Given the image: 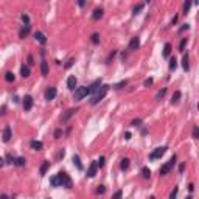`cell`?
<instances>
[{
    "instance_id": "1",
    "label": "cell",
    "mask_w": 199,
    "mask_h": 199,
    "mask_svg": "<svg viewBox=\"0 0 199 199\" xmlns=\"http://www.w3.org/2000/svg\"><path fill=\"white\" fill-rule=\"evenodd\" d=\"M50 184L53 187H65V188H72V179H70V176L65 171H61L58 173L56 176L50 177Z\"/></svg>"
},
{
    "instance_id": "2",
    "label": "cell",
    "mask_w": 199,
    "mask_h": 199,
    "mask_svg": "<svg viewBox=\"0 0 199 199\" xmlns=\"http://www.w3.org/2000/svg\"><path fill=\"white\" fill-rule=\"evenodd\" d=\"M107 92H109V86H107V84H103V86L97 90V92H95L93 97H92V100H90V104H92V106L98 104V103L107 95Z\"/></svg>"
},
{
    "instance_id": "3",
    "label": "cell",
    "mask_w": 199,
    "mask_h": 199,
    "mask_svg": "<svg viewBox=\"0 0 199 199\" xmlns=\"http://www.w3.org/2000/svg\"><path fill=\"white\" fill-rule=\"evenodd\" d=\"M89 93H90L89 87H86V86L76 87V89H75V93H73V100H75V101H81V100L84 98V97H87Z\"/></svg>"
},
{
    "instance_id": "4",
    "label": "cell",
    "mask_w": 199,
    "mask_h": 199,
    "mask_svg": "<svg viewBox=\"0 0 199 199\" xmlns=\"http://www.w3.org/2000/svg\"><path fill=\"white\" fill-rule=\"evenodd\" d=\"M174 165H176V156H173L171 159L167 162V163L162 165V168H160V176H167V174L174 168Z\"/></svg>"
},
{
    "instance_id": "5",
    "label": "cell",
    "mask_w": 199,
    "mask_h": 199,
    "mask_svg": "<svg viewBox=\"0 0 199 199\" xmlns=\"http://www.w3.org/2000/svg\"><path fill=\"white\" fill-rule=\"evenodd\" d=\"M167 146H159V148H156L154 151L151 152V154H149V160H157V159H160L162 156L165 154V152H167Z\"/></svg>"
},
{
    "instance_id": "6",
    "label": "cell",
    "mask_w": 199,
    "mask_h": 199,
    "mask_svg": "<svg viewBox=\"0 0 199 199\" xmlns=\"http://www.w3.org/2000/svg\"><path fill=\"white\" fill-rule=\"evenodd\" d=\"M56 95H58V90H56V87H53V86H50L48 89L45 90V100H47V101H51V100H55Z\"/></svg>"
},
{
    "instance_id": "7",
    "label": "cell",
    "mask_w": 199,
    "mask_h": 199,
    "mask_svg": "<svg viewBox=\"0 0 199 199\" xmlns=\"http://www.w3.org/2000/svg\"><path fill=\"white\" fill-rule=\"evenodd\" d=\"M33 103H34V100H33L31 95H25V98H23V109L25 110H31L33 109Z\"/></svg>"
},
{
    "instance_id": "8",
    "label": "cell",
    "mask_w": 199,
    "mask_h": 199,
    "mask_svg": "<svg viewBox=\"0 0 199 199\" xmlns=\"http://www.w3.org/2000/svg\"><path fill=\"white\" fill-rule=\"evenodd\" d=\"M140 47V37H132L129 40V45H128V50H131V51H134V50H139Z\"/></svg>"
},
{
    "instance_id": "9",
    "label": "cell",
    "mask_w": 199,
    "mask_h": 199,
    "mask_svg": "<svg viewBox=\"0 0 199 199\" xmlns=\"http://www.w3.org/2000/svg\"><path fill=\"white\" fill-rule=\"evenodd\" d=\"M97 169H98L97 160H93L92 163L89 165V168H87V177H93L95 174H97Z\"/></svg>"
},
{
    "instance_id": "10",
    "label": "cell",
    "mask_w": 199,
    "mask_h": 199,
    "mask_svg": "<svg viewBox=\"0 0 199 199\" xmlns=\"http://www.w3.org/2000/svg\"><path fill=\"white\" fill-rule=\"evenodd\" d=\"M11 137H12L11 128L6 124V126H5V129H3V134H2V140H3V142H5V143H8V142H10V140H11Z\"/></svg>"
},
{
    "instance_id": "11",
    "label": "cell",
    "mask_w": 199,
    "mask_h": 199,
    "mask_svg": "<svg viewBox=\"0 0 199 199\" xmlns=\"http://www.w3.org/2000/svg\"><path fill=\"white\" fill-rule=\"evenodd\" d=\"M76 110H78V109H73V107H72V109H69V110H67V112H65V114H64V115H62V117H61L62 123H67L69 120H70V118H72L73 115H75V112H76Z\"/></svg>"
},
{
    "instance_id": "12",
    "label": "cell",
    "mask_w": 199,
    "mask_h": 199,
    "mask_svg": "<svg viewBox=\"0 0 199 199\" xmlns=\"http://www.w3.org/2000/svg\"><path fill=\"white\" fill-rule=\"evenodd\" d=\"M34 39H36L39 44H42V45L47 44V37H45V34H44L42 31H36V33H34Z\"/></svg>"
},
{
    "instance_id": "13",
    "label": "cell",
    "mask_w": 199,
    "mask_h": 199,
    "mask_svg": "<svg viewBox=\"0 0 199 199\" xmlns=\"http://www.w3.org/2000/svg\"><path fill=\"white\" fill-rule=\"evenodd\" d=\"M103 16H104V10H103V8H95L93 12H92V19L93 20H100Z\"/></svg>"
},
{
    "instance_id": "14",
    "label": "cell",
    "mask_w": 199,
    "mask_h": 199,
    "mask_svg": "<svg viewBox=\"0 0 199 199\" xmlns=\"http://www.w3.org/2000/svg\"><path fill=\"white\" fill-rule=\"evenodd\" d=\"M30 30H31V25H23L19 31V37L20 39H25V37L28 36V33H30Z\"/></svg>"
},
{
    "instance_id": "15",
    "label": "cell",
    "mask_w": 199,
    "mask_h": 199,
    "mask_svg": "<svg viewBox=\"0 0 199 199\" xmlns=\"http://www.w3.org/2000/svg\"><path fill=\"white\" fill-rule=\"evenodd\" d=\"M30 146H31V149H34V151H40V149L44 148V143L39 142V140H31Z\"/></svg>"
},
{
    "instance_id": "16",
    "label": "cell",
    "mask_w": 199,
    "mask_h": 199,
    "mask_svg": "<svg viewBox=\"0 0 199 199\" xmlns=\"http://www.w3.org/2000/svg\"><path fill=\"white\" fill-rule=\"evenodd\" d=\"M67 87L70 90H75V87H76V78H75V75H70L67 78Z\"/></svg>"
},
{
    "instance_id": "17",
    "label": "cell",
    "mask_w": 199,
    "mask_h": 199,
    "mask_svg": "<svg viewBox=\"0 0 199 199\" xmlns=\"http://www.w3.org/2000/svg\"><path fill=\"white\" fill-rule=\"evenodd\" d=\"M171 50H173V45L169 44V42H167V44H165V47H163V51H162V56H163V58H169Z\"/></svg>"
},
{
    "instance_id": "18",
    "label": "cell",
    "mask_w": 199,
    "mask_h": 199,
    "mask_svg": "<svg viewBox=\"0 0 199 199\" xmlns=\"http://www.w3.org/2000/svg\"><path fill=\"white\" fill-rule=\"evenodd\" d=\"M20 75H22V78H28L31 75V70H30V67H28V65H22V67H20Z\"/></svg>"
},
{
    "instance_id": "19",
    "label": "cell",
    "mask_w": 199,
    "mask_h": 199,
    "mask_svg": "<svg viewBox=\"0 0 199 199\" xmlns=\"http://www.w3.org/2000/svg\"><path fill=\"white\" fill-rule=\"evenodd\" d=\"M40 73H42V76H47L48 75V62L45 59L40 62Z\"/></svg>"
},
{
    "instance_id": "20",
    "label": "cell",
    "mask_w": 199,
    "mask_h": 199,
    "mask_svg": "<svg viewBox=\"0 0 199 199\" xmlns=\"http://www.w3.org/2000/svg\"><path fill=\"white\" fill-rule=\"evenodd\" d=\"M48 168H50V162L48 160H45L42 165H40V169H39V173H40V176H45L48 171Z\"/></svg>"
},
{
    "instance_id": "21",
    "label": "cell",
    "mask_w": 199,
    "mask_h": 199,
    "mask_svg": "<svg viewBox=\"0 0 199 199\" xmlns=\"http://www.w3.org/2000/svg\"><path fill=\"white\" fill-rule=\"evenodd\" d=\"M129 165H131V160L128 159V157H123V159H121V163H120V168H121L123 171H126V169L129 168Z\"/></svg>"
},
{
    "instance_id": "22",
    "label": "cell",
    "mask_w": 199,
    "mask_h": 199,
    "mask_svg": "<svg viewBox=\"0 0 199 199\" xmlns=\"http://www.w3.org/2000/svg\"><path fill=\"white\" fill-rule=\"evenodd\" d=\"M101 87V80H97V81H93V84L89 87V90H90V93H93V92H97V90Z\"/></svg>"
},
{
    "instance_id": "23",
    "label": "cell",
    "mask_w": 199,
    "mask_h": 199,
    "mask_svg": "<svg viewBox=\"0 0 199 199\" xmlns=\"http://www.w3.org/2000/svg\"><path fill=\"white\" fill-rule=\"evenodd\" d=\"M72 160H73V165H76V168L81 171V169H82V163H81V159H80V156H76V154H75V156L72 157Z\"/></svg>"
},
{
    "instance_id": "24",
    "label": "cell",
    "mask_w": 199,
    "mask_h": 199,
    "mask_svg": "<svg viewBox=\"0 0 199 199\" xmlns=\"http://www.w3.org/2000/svg\"><path fill=\"white\" fill-rule=\"evenodd\" d=\"M25 163H27V159H25V157H16V160H14L16 167H25Z\"/></svg>"
},
{
    "instance_id": "25",
    "label": "cell",
    "mask_w": 199,
    "mask_h": 199,
    "mask_svg": "<svg viewBox=\"0 0 199 199\" xmlns=\"http://www.w3.org/2000/svg\"><path fill=\"white\" fill-rule=\"evenodd\" d=\"M182 67H184L185 72H188L190 70V64H188V55H184V58H182Z\"/></svg>"
},
{
    "instance_id": "26",
    "label": "cell",
    "mask_w": 199,
    "mask_h": 199,
    "mask_svg": "<svg viewBox=\"0 0 199 199\" xmlns=\"http://www.w3.org/2000/svg\"><path fill=\"white\" fill-rule=\"evenodd\" d=\"M180 97H182V93H180V90H176V92L173 93V97H171V103L173 104H176L177 101L180 100Z\"/></svg>"
},
{
    "instance_id": "27",
    "label": "cell",
    "mask_w": 199,
    "mask_h": 199,
    "mask_svg": "<svg viewBox=\"0 0 199 199\" xmlns=\"http://www.w3.org/2000/svg\"><path fill=\"white\" fill-rule=\"evenodd\" d=\"M142 177L143 179H149V177H151V169H149L148 167L142 168Z\"/></svg>"
},
{
    "instance_id": "28",
    "label": "cell",
    "mask_w": 199,
    "mask_h": 199,
    "mask_svg": "<svg viewBox=\"0 0 199 199\" xmlns=\"http://www.w3.org/2000/svg\"><path fill=\"white\" fill-rule=\"evenodd\" d=\"M176 67H177V59H176V58H169L168 69H169V70H176Z\"/></svg>"
},
{
    "instance_id": "29",
    "label": "cell",
    "mask_w": 199,
    "mask_h": 199,
    "mask_svg": "<svg viewBox=\"0 0 199 199\" xmlns=\"http://www.w3.org/2000/svg\"><path fill=\"white\" fill-rule=\"evenodd\" d=\"M14 80H16V76H14L12 72H6L5 73V81L6 82H14Z\"/></svg>"
},
{
    "instance_id": "30",
    "label": "cell",
    "mask_w": 199,
    "mask_h": 199,
    "mask_svg": "<svg viewBox=\"0 0 199 199\" xmlns=\"http://www.w3.org/2000/svg\"><path fill=\"white\" fill-rule=\"evenodd\" d=\"M145 8V3H139V5H135L134 6V10H132V12H134V14H139L140 11H142Z\"/></svg>"
},
{
    "instance_id": "31",
    "label": "cell",
    "mask_w": 199,
    "mask_h": 199,
    "mask_svg": "<svg viewBox=\"0 0 199 199\" xmlns=\"http://www.w3.org/2000/svg\"><path fill=\"white\" fill-rule=\"evenodd\" d=\"M90 40H92V44H95V45L100 44V34L98 33H93V34L90 36Z\"/></svg>"
},
{
    "instance_id": "32",
    "label": "cell",
    "mask_w": 199,
    "mask_h": 199,
    "mask_svg": "<svg viewBox=\"0 0 199 199\" xmlns=\"http://www.w3.org/2000/svg\"><path fill=\"white\" fill-rule=\"evenodd\" d=\"M167 93V87H163V89H160L159 92L156 93V100H160V98H163V95Z\"/></svg>"
},
{
    "instance_id": "33",
    "label": "cell",
    "mask_w": 199,
    "mask_h": 199,
    "mask_svg": "<svg viewBox=\"0 0 199 199\" xmlns=\"http://www.w3.org/2000/svg\"><path fill=\"white\" fill-rule=\"evenodd\" d=\"M191 135H193V139H199V126H198V124H194V126H193Z\"/></svg>"
},
{
    "instance_id": "34",
    "label": "cell",
    "mask_w": 199,
    "mask_h": 199,
    "mask_svg": "<svg viewBox=\"0 0 199 199\" xmlns=\"http://www.w3.org/2000/svg\"><path fill=\"white\" fill-rule=\"evenodd\" d=\"M121 198H123V191H121V190H117V191L112 194L110 199H121Z\"/></svg>"
},
{
    "instance_id": "35",
    "label": "cell",
    "mask_w": 199,
    "mask_h": 199,
    "mask_svg": "<svg viewBox=\"0 0 199 199\" xmlns=\"http://www.w3.org/2000/svg\"><path fill=\"white\" fill-rule=\"evenodd\" d=\"M142 120H140V118H134V120H132V121H131V126H135V128H139V126H142Z\"/></svg>"
},
{
    "instance_id": "36",
    "label": "cell",
    "mask_w": 199,
    "mask_h": 199,
    "mask_svg": "<svg viewBox=\"0 0 199 199\" xmlns=\"http://www.w3.org/2000/svg\"><path fill=\"white\" fill-rule=\"evenodd\" d=\"M185 45H187V37H182L180 42H179V50H180V51H184Z\"/></svg>"
},
{
    "instance_id": "37",
    "label": "cell",
    "mask_w": 199,
    "mask_h": 199,
    "mask_svg": "<svg viewBox=\"0 0 199 199\" xmlns=\"http://www.w3.org/2000/svg\"><path fill=\"white\" fill-rule=\"evenodd\" d=\"M22 17V22H23V25H30V17H28V14H22L20 16Z\"/></svg>"
},
{
    "instance_id": "38",
    "label": "cell",
    "mask_w": 199,
    "mask_h": 199,
    "mask_svg": "<svg viewBox=\"0 0 199 199\" xmlns=\"http://www.w3.org/2000/svg\"><path fill=\"white\" fill-rule=\"evenodd\" d=\"M104 193H106V187H104V185H98L97 194H104Z\"/></svg>"
},
{
    "instance_id": "39",
    "label": "cell",
    "mask_w": 199,
    "mask_h": 199,
    "mask_svg": "<svg viewBox=\"0 0 199 199\" xmlns=\"http://www.w3.org/2000/svg\"><path fill=\"white\" fill-rule=\"evenodd\" d=\"M152 82H154L152 78H146V80L143 81V86H145V87H149V86H152Z\"/></svg>"
},
{
    "instance_id": "40",
    "label": "cell",
    "mask_w": 199,
    "mask_h": 199,
    "mask_svg": "<svg viewBox=\"0 0 199 199\" xmlns=\"http://www.w3.org/2000/svg\"><path fill=\"white\" fill-rule=\"evenodd\" d=\"M104 160H106V159H104V157H103V156H101V157H100V159L97 160V165H98V168H103V167H104Z\"/></svg>"
},
{
    "instance_id": "41",
    "label": "cell",
    "mask_w": 199,
    "mask_h": 199,
    "mask_svg": "<svg viewBox=\"0 0 199 199\" xmlns=\"http://www.w3.org/2000/svg\"><path fill=\"white\" fill-rule=\"evenodd\" d=\"M177 193H179V188H177V187H174V190L171 191V194H169V199H176Z\"/></svg>"
},
{
    "instance_id": "42",
    "label": "cell",
    "mask_w": 199,
    "mask_h": 199,
    "mask_svg": "<svg viewBox=\"0 0 199 199\" xmlns=\"http://www.w3.org/2000/svg\"><path fill=\"white\" fill-rule=\"evenodd\" d=\"M14 160H16V157H12L11 154H6V163H11V165H14Z\"/></svg>"
},
{
    "instance_id": "43",
    "label": "cell",
    "mask_w": 199,
    "mask_h": 199,
    "mask_svg": "<svg viewBox=\"0 0 199 199\" xmlns=\"http://www.w3.org/2000/svg\"><path fill=\"white\" fill-rule=\"evenodd\" d=\"M126 84H128V81H126V80H123V81H120L118 84H115L114 87H115V89H121V87H123V86H126Z\"/></svg>"
},
{
    "instance_id": "44",
    "label": "cell",
    "mask_w": 199,
    "mask_h": 199,
    "mask_svg": "<svg viewBox=\"0 0 199 199\" xmlns=\"http://www.w3.org/2000/svg\"><path fill=\"white\" fill-rule=\"evenodd\" d=\"M190 6H191V3H190V2H185V3H184V12H185V14H187V12H188Z\"/></svg>"
},
{
    "instance_id": "45",
    "label": "cell",
    "mask_w": 199,
    "mask_h": 199,
    "mask_svg": "<svg viewBox=\"0 0 199 199\" xmlns=\"http://www.w3.org/2000/svg\"><path fill=\"white\" fill-rule=\"evenodd\" d=\"M188 28H190V25H188V23H184V25H182V27H180V30H179V33H184L185 30H188Z\"/></svg>"
},
{
    "instance_id": "46",
    "label": "cell",
    "mask_w": 199,
    "mask_h": 199,
    "mask_svg": "<svg viewBox=\"0 0 199 199\" xmlns=\"http://www.w3.org/2000/svg\"><path fill=\"white\" fill-rule=\"evenodd\" d=\"M33 64H34V59H33L31 55H28V65H33Z\"/></svg>"
},
{
    "instance_id": "47",
    "label": "cell",
    "mask_w": 199,
    "mask_h": 199,
    "mask_svg": "<svg viewBox=\"0 0 199 199\" xmlns=\"http://www.w3.org/2000/svg\"><path fill=\"white\" fill-rule=\"evenodd\" d=\"M184 169H185V162H182L179 165V173H184Z\"/></svg>"
},
{
    "instance_id": "48",
    "label": "cell",
    "mask_w": 199,
    "mask_h": 199,
    "mask_svg": "<svg viewBox=\"0 0 199 199\" xmlns=\"http://www.w3.org/2000/svg\"><path fill=\"white\" fill-rule=\"evenodd\" d=\"M177 19H179V16H177V14H176V16H174V17L171 19V23H169V25H174V23H176V22H177Z\"/></svg>"
},
{
    "instance_id": "49",
    "label": "cell",
    "mask_w": 199,
    "mask_h": 199,
    "mask_svg": "<svg viewBox=\"0 0 199 199\" xmlns=\"http://www.w3.org/2000/svg\"><path fill=\"white\" fill-rule=\"evenodd\" d=\"M61 134H62V131H61V129H56V132H55V137H56V139H59V137H61Z\"/></svg>"
},
{
    "instance_id": "50",
    "label": "cell",
    "mask_w": 199,
    "mask_h": 199,
    "mask_svg": "<svg viewBox=\"0 0 199 199\" xmlns=\"http://www.w3.org/2000/svg\"><path fill=\"white\" fill-rule=\"evenodd\" d=\"M73 62H75L73 59H70V61L67 62V64H65V67H67V69H69V67H72V64H73Z\"/></svg>"
},
{
    "instance_id": "51",
    "label": "cell",
    "mask_w": 199,
    "mask_h": 199,
    "mask_svg": "<svg viewBox=\"0 0 199 199\" xmlns=\"http://www.w3.org/2000/svg\"><path fill=\"white\" fill-rule=\"evenodd\" d=\"M124 139L129 140V139H131V132H126V134H124Z\"/></svg>"
},
{
    "instance_id": "52",
    "label": "cell",
    "mask_w": 199,
    "mask_h": 199,
    "mask_svg": "<svg viewBox=\"0 0 199 199\" xmlns=\"http://www.w3.org/2000/svg\"><path fill=\"white\" fill-rule=\"evenodd\" d=\"M3 165H5V159H2V157H0V168H2Z\"/></svg>"
},
{
    "instance_id": "53",
    "label": "cell",
    "mask_w": 199,
    "mask_h": 199,
    "mask_svg": "<svg viewBox=\"0 0 199 199\" xmlns=\"http://www.w3.org/2000/svg\"><path fill=\"white\" fill-rule=\"evenodd\" d=\"M188 190H190V191H193V190H194V185L190 184V185H188Z\"/></svg>"
},
{
    "instance_id": "54",
    "label": "cell",
    "mask_w": 199,
    "mask_h": 199,
    "mask_svg": "<svg viewBox=\"0 0 199 199\" xmlns=\"http://www.w3.org/2000/svg\"><path fill=\"white\" fill-rule=\"evenodd\" d=\"M0 199H10V198H8L6 194H0Z\"/></svg>"
},
{
    "instance_id": "55",
    "label": "cell",
    "mask_w": 199,
    "mask_h": 199,
    "mask_svg": "<svg viewBox=\"0 0 199 199\" xmlns=\"http://www.w3.org/2000/svg\"><path fill=\"white\" fill-rule=\"evenodd\" d=\"M185 199H193V198H191V196H188V198H185Z\"/></svg>"
},
{
    "instance_id": "56",
    "label": "cell",
    "mask_w": 199,
    "mask_h": 199,
    "mask_svg": "<svg viewBox=\"0 0 199 199\" xmlns=\"http://www.w3.org/2000/svg\"><path fill=\"white\" fill-rule=\"evenodd\" d=\"M149 199H156V198H154V196H152V198H149Z\"/></svg>"
},
{
    "instance_id": "57",
    "label": "cell",
    "mask_w": 199,
    "mask_h": 199,
    "mask_svg": "<svg viewBox=\"0 0 199 199\" xmlns=\"http://www.w3.org/2000/svg\"><path fill=\"white\" fill-rule=\"evenodd\" d=\"M48 199H50V198H48Z\"/></svg>"
}]
</instances>
